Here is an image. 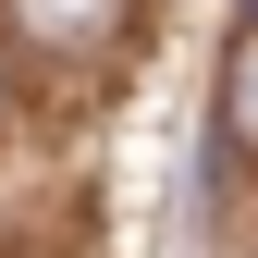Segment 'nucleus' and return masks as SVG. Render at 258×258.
<instances>
[{
	"label": "nucleus",
	"mask_w": 258,
	"mask_h": 258,
	"mask_svg": "<svg viewBox=\"0 0 258 258\" xmlns=\"http://www.w3.org/2000/svg\"><path fill=\"white\" fill-rule=\"evenodd\" d=\"M221 136H234V148H258V25L234 37V61H221Z\"/></svg>",
	"instance_id": "obj_2"
},
{
	"label": "nucleus",
	"mask_w": 258,
	"mask_h": 258,
	"mask_svg": "<svg viewBox=\"0 0 258 258\" xmlns=\"http://www.w3.org/2000/svg\"><path fill=\"white\" fill-rule=\"evenodd\" d=\"M123 25V0H13V37H37V49H99Z\"/></svg>",
	"instance_id": "obj_1"
}]
</instances>
